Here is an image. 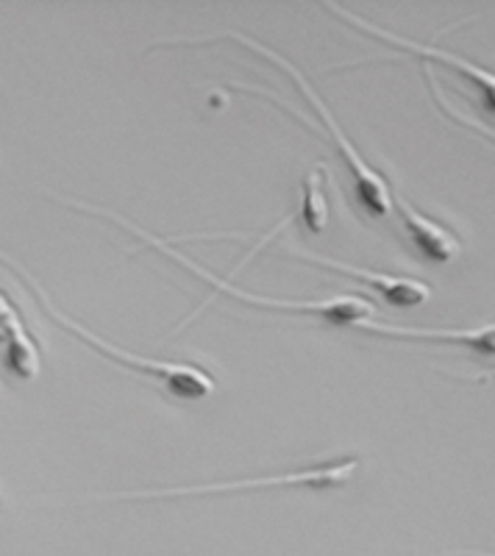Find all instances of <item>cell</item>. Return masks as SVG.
<instances>
[{"label":"cell","instance_id":"cell-1","mask_svg":"<svg viewBox=\"0 0 495 556\" xmlns=\"http://www.w3.org/2000/svg\"><path fill=\"white\" fill-rule=\"evenodd\" d=\"M237 39V42L248 45L251 51L262 53L265 59H270L274 64H279V67H284L287 73H290V78H295V84H299V89L306 96V101L312 103V106L318 109L320 121L326 123V128H329V134L334 137L337 148H340V153H343V159L348 162L351 173H354V187H356V198H359V203H363L365 208H368L370 215L376 217H388L390 208H393V190H390V184L381 178V173L376 170L370 162H365L363 153L356 151L354 146H351V139L345 137V131L340 128V123H337L334 112H331L329 106H326L323 98L315 92V87L309 84V78L301 73L295 64L290 62V59H284L281 53L270 51L267 45L256 42L254 37H248V34L242 31H223V34H206V37H181V39H162V42H153V45H201V42H215V39Z\"/></svg>","mask_w":495,"mask_h":556},{"label":"cell","instance_id":"cell-2","mask_svg":"<svg viewBox=\"0 0 495 556\" xmlns=\"http://www.w3.org/2000/svg\"><path fill=\"white\" fill-rule=\"evenodd\" d=\"M64 203H67V206H73V208H78V212H89V215L106 217V220L117 223V226H123L126 231H131V235L140 237L142 242H148L151 248H156V251H162L165 256L176 260L181 267H187L190 273H195V276H201L204 281H210V285L215 287L217 292H223V295H229V298H237V301H242V304L267 306V309L304 312V315H320V317H326V320H331V323H351V326L368 320V317L373 315V304H370V301H365V298H359V295H334V298H318V301H279V298L251 295V292L237 290L229 278H217L215 273H210L206 267L198 265V262L187 260L185 253H178L176 248H170L165 240H160V237L148 235L145 228L134 226L131 220H126V217L117 215V212H109V208H101V206H87V203H81V201H64Z\"/></svg>","mask_w":495,"mask_h":556},{"label":"cell","instance_id":"cell-3","mask_svg":"<svg viewBox=\"0 0 495 556\" xmlns=\"http://www.w3.org/2000/svg\"><path fill=\"white\" fill-rule=\"evenodd\" d=\"M0 262H7L9 267H14V270L20 273V276L26 278L28 287H31V292L37 295V301L42 304V309L48 312V315L53 317V320L59 323V326H64L67 331H73L76 337H81L87 345H92L96 351H101V354H106L109 359L120 362V365L131 367V370H137V374H142L145 379H156L162 381V384L167 387V390L173 392V395H178V399L185 401H198V399H210L212 392H215V379H212L206 370H201L198 365H190V362H167V359H151V356H137V354H128L126 348L120 345H112V342H106L103 337L92 334L89 329H84L81 323H76L73 317H67L64 312H59L56 306H53V301L48 295H45V290L39 287L37 278L31 276V273L26 270V267L20 265V262H14L9 253L0 251Z\"/></svg>","mask_w":495,"mask_h":556},{"label":"cell","instance_id":"cell-4","mask_svg":"<svg viewBox=\"0 0 495 556\" xmlns=\"http://www.w3.org/2000/svg\"><path fill=\"white\" fill-rule=\"evenodd\" d=\"M359 470V456H340V459L312 465V468L287 470L276 476H256V479L212 481L195 486H170V490H131V493L92 495L96 501H156V498H195V495H229L248 490H270V486H299V490H331L343 486Z\"/></svg>","mask_w":495,"mask_h":556},{"label":"cell","instance_id":"cell-5","mask_svg":"<svg viewBox=\"0 0 495 556\" xmlns=\"http://www.w3.org/2000/svg\"><path fill=\"white\" fill-rule=\"evenodd\" d=\"M292 256H299V260H306V262H318V265L331 267V270L337 273H345V276L363 281L368 290L379 292L388 304L401 306V309H412V306L426 304V301L432 298V287L426 285V281H418V278L393 276V273L368 270V267H354V265H345V262L329 260V256H318V253L292 251Z\"/></svg>","mask_w":495,"mask_h":556},{"label":"cell","instance_id":"cell-6","mask_svg":"<svg viewBox=\"0 0 495 556\" xmlns=\"http://www.w3.org/2000/svg\"><path fill=\"white\" fill-rule=\"evenodd\" d=\"M393 203L398 206L401 223H404V228H407L409 240L418 245V251L423 253V256H429L432 262H443V265L445 262L457 260L462 245H459V240L448 231V228L440 226V223L432 220V217H426L423 212L415 208L407 198L401 195V192H395Z\"/></svg>","mask_w":495,"mask_h":556},{"label":"cell","instance_id":"cell-7","mask_svg":"<svg viewBox=\"0 0 495 556\" xmlns=\"http://www.w3.org/2000/svg\"><path fill=\"white\" fill-rule=\"evenodd\" d=\"M329 9H331V12H337V14H343L345 20H351V23H354V26L365 28V31L376 34V37H381V39H388V42L401 45V48H407V51L415 53V56L437 59V62H445V64H448V67H457L459 73H465V76H470V78H473V81H479V87H482V92H484V103H487V109H490V112H493V87H495V78H493V73H490V70H482V67H477V64L465 62V59L457 56V53L440 51V48H434V45H418V42H412V39L398 37V34L381 31V28L370 26L368 20H363V17H359V14H354V12H348V9L337 7V3H329Z\"/></svg>","mask_w":495,"mask_h":556},{"label":"cell","instance_id":"cell-8","mask_svg":"<svg viewBox=\"0 0 495 556\" xmlns=\"http://www.w3.org/2000/svg\"><path fill=\"white\" fill-rule=\"evenodd\" d=\"M356 329L373 331L381 337H401V340H437V342H462L473 345L484 354H493V323H484L479 329L443 331V329H409V326H388V323H356Z\"/></svg>","mask_w":495,"mask_h":556},{"label":"cell","instance_id":"cell-9","mask_svg":"<svg viewBox=\"0 0 495 556\" xmlns=\"http://www.w3.org/2000/svg\"><path fill=\"white\" fill-rule=\"evenodd\" d=\"M326 165H315L304 176V203H301V217L304 226L309 228L312 235H320L329 223V201H326Z\"/></svg>","mask_w":495,"mask_h":556}]
</instances>
